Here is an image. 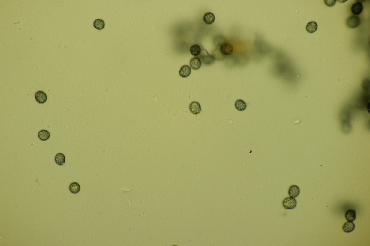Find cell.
Segmentation results:
<instances>
[{
  "label": "cell",
  "instance_id": "4",
  "mask_svg": "<svg viewBox=\"0 0 370 246\" xmlns=\"http://www.w3.org/2000/svg\"><path fill=\"white\" fill-rule=\"evenodd\" d=\"M364 10V7L362 3L357 2L352 4L351 7L352 13L354 15H358L362 13Z\"/></svg>",
  "mask_w": 370,
  "mask_h": 246
},
{
  "label": "cell",
  "instance_id": "18",
  "mask_svg": "<svg viewBox=\"0 0 370 246\" xmlns=\"http://www.w3.org/2000/svg\"><path fill=\"white\" fill-rule=\"evenodd\" d=\"M235 107L238 110L242 111L245 110L246 109L247 105L244 101L242 100H238L235 102Z\"/></svg>",
  "mask_w": 370,
  "mask_h": 246
},
{
  "label": "cell",
  "instance_id": "5",
  "mask_svg": "<svg viewBox=\"0 0 370 246\" xmlns=\"http://www.w3.org/2000/svg\"><path fill=\"white\" fill-rule=\"evenodd\" d=\"M189 110L193 114H199L201 111L200 104L197 102H193L189 105Z\"/></svg>",
  "mask_w": 370,
  "mask_h": 246
},
{
  "label": "cell",
  "instance_id": "14",
  "mask_svg": "<svg viewBox=\"0 0 370 246\" xmlns=\"http://www.w3.org/2000/svg\"><path fill=\"white\" fill-rule=\"evenodd\" d=\"M65 155L61 153L57 154L55 157L56 163L60 166L63 165L65 164Z\"/></svg>",
  "mask_w": 370,
  "mask_h": 246
},
{
  "label": "cell",
  "instance_id": "17",
  "mask_svg": "<svg viewBox=\"0 0 370 246\" xmlns=\"http://www.w3.org/2000/svg\"><path fill=\"white\" fill-rule=\"evenodd\" d=\"M69 190L72 193L77 194L80 190V186L77 182H73L70 184V187H69Z\"/></svg>",
  "mask_w": 370,
  "mask_h": 246
},
{
  "label": "cell",
  "instance_id": "12",
  "mask_svg": "<svg viewBox=\"0 0 370 246\" xmlns=\"http://www.w3.org/2000/svg\"><path fill=\"white\" fill-rule=\"evenodd\" d=\"M345 217L347 220L353 222L356 218L355 210L352 209L348 210L345 213Z\"/></svg>",
  "mask_w": 370,
  "mask_h": 246
},
{
  "label": "cell",
  "instance_id": "11",
  "mask_svg": "<svg viewBox=\"0 0 370 246\" xmlns=\"http://www.w3.org/2000/svg\"><path fill=\"white\" fill-rule=\"evenodd\" d=\"M203 19L205 23L210 25L213 24L215 22V17L213 13L211 12H208L205 14Z\"/></svg>",
  "mask_w": 370,
  "mask_h": 246
},
{
  "label": "cell",
  "instance_id": "16",
  "mask_svg": "<svg viewBox=\"0 0 370 246\" xmlns=\"http://www.w3.org/2000/svg\"><path fill=\"white\" fill-rule=\"evenodd\" d=\"M202 49L201 48L199 45H194L190 48V52L193 56H197L201 54Z\"/></svg>",
  "mask_w": 370,
  "mask_h": 246
},
{
  "label": "cell",
  "instance_id": "10",
  "mask_svg": "<svg viewBox=\"0 0 370 246\" xmlns=\"http://www.w3.org/2000/svg\"><path fill=\"white\" fill-rule=\"evenodd\" d=\"M355 229L354 223L351 221H348L345 223L342 227L343 231L347 233L351 232Z\"/></svg>",
  "mask_w": 370,
  "mask_h": 246
},
{
  "label": "cell",
  "instance_id": "3",
  "mask_svg": "<svg viewBox=\"0 0 370 246\" xmlns=\"http://www.w3.org/2000/svg\"><path fill=\"white\" fill-rule=\"evenodd\" d=\"M219 50L221 54L224 55L229 56L233 53V47L230 44L224 43L221 44Z\"/></svg>",
  "mask_w": 370,
  "mask_h": 246
},
{
  "label": "cell",
  "instance_id": "20",
  "mask_svg": "<svg viewBox=\"0 0 370 246\" xmlns=\"http://www.w3.org/2000/svg\"><path fill=\"white\" fill-rule=\"evenodd\" d=\"M105 25V23L101 19H96L93 22V26L94 27L95 29L99 30L103 29Z\"/></svg>",
  "mask_w": 370,
  "mask_h": 246
},
{
  "label": "cell",
  "instance_id": "15",
  "mask_svg": "<svg viewBox=\"0 0 370 246\" xmlns=\"http://www.w3.org/2000/svg\"><path fill=\"white\" fill-rule=\"evenodd\" d=\"M317 24L316 22H311L307 24L306 29L308 32L312 33L317 31Z\"/></svg>",
  "mask_w": 370,
  "mask_h": 246
},
{
  "label": "cell",
  "instance_id": "6",
  "mask_svg": "<svg viewBox=\"0 0 370 246\" xmlns=\"http://www.w3.org/2000/svg\"><path fill=\"white\" fill-rule=\"evenodd\" d=\"M35 98L37 102L40 104L45 103L47 100V94L43 91H39L35 94Z\"/></svg>",
  "mask_w": 370,
  "mask_h": 246
},
{
  "label": "cell",
  "instance_id": "1",
  "mask_svg": "<svg viewBox=\"0 0 370 246\" xmlns=\"http://www.w3.org/2000/svg\"><path fill=\"white\" fill-rule=\"evenodd\" d=\"M360 23V18L355 15L352 16L348 18L346 21L347 26L351 29H354L358 27Z\"/></svg>",
  "mask_w": 370,
  "mask_h": 246
},
{
  "label": "cell",
  "instance_id": "7",
  "mask_svg": "<svg viewBox=\"0 0 370 246\" xmlns=\"http://www.w3.org/2000/svg\"><path fill=\"white\" fill-rule=\"evenodd\" d=\"M300 190L298 186L293 185L290 186L288 189V195L290 197L295 198L299 195Z\"/></svg>",
  "mask_w": 370,
  "mask_h": 246
},
{
  "label": "cell",
  "instance_id": "8",
  "mask_svg": "<svg viewBox=\"0 0 370 246\" xmlns=\"http://www.w3.org/2000/svg\"><path fill=\"white\" fill-rule=\"evenodd\" d=\"M190 65L191 68L194 70H198L200 68L201 61L200 59L198 57H194L191 59L190 61Z\"/></svg>",
  "mask_w": 370,
  "mask_h": 246
},
{
  "label": "cell",
  "instance_id": "2",
  "mask_svg": "<svg viewBox=\"0 0 370 246\" xmlns=\"http://www.w3.org/2000/svg\"><path fill=\"white\" fill-rule=\"evenodd\" d=\"M297 203V201L294 198L288 197L285 198L283 201L282 205L285 209H292L296 207Z\"/></svg>",
  "mask_w": 370,
  "mask_h": 246
},
{
  "label": "cell",
  "instance_id": "13",
  "mask_svg": "<svg viewBox=\"0 0 370 246\" xmlns=\"http://www.w3.org/2000/svg\"><path fill=\"white\" fill-rule=\"evenodd\" d=\"M38 137L41 140L46 141L49 139L50 137V134L48 131L42 130H41L38 133Z\"/></svg>",
  "mask_w": 370,
  "mask_h": 246
},
{
  "label": "cell",
  "instance_id": "9",
  "mask_svg": "<svg viewBox=\"0 0 370 246\" xmlns=\"http://www.w3.org/2000/svg\"><path fill=\"white\" fill-rule=\"evenodd\" d=\"M191 72V68L188 65H184L182 66L179 72L180 75L182 77H188Z\"/></svg>",
  "mask_w": 370,
  "mask_h": 246
},
{
  "label": "cell",
  "instance_id": "19",
  "mask_svg": "<svg viewBox=\"0 0 370 246\" xmlns=\"http://www.w3.org/2000/svg\"><path fill=\"white\" fill-rule=\"evenodd\" d=\"M202 59L205 64L210 65L215 62V58L213 55H208L206 56H203Z\"/></svg>",
  "mask_w": 370,
  "mask_h": 246
},
{
  "label": "cell",
  "instance_id": "21",
  "mask_svg": "<svg viewBox=\"0 0 370 246\" xmlns=\"http://www.w3.org/2000/svg\"><path fill=\"white\" fill-rule=\"evenodd\" d=\"M336 1H337L335 0H325L324 1V3L327 6L330 7L334 6L335 4Z\"/></svg>",
  "mask_w": 370,
  "mask_h": 246
}]
</instances>
